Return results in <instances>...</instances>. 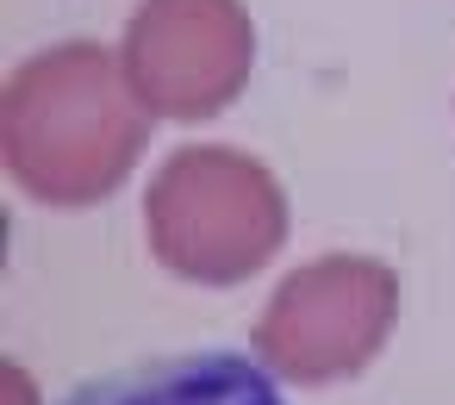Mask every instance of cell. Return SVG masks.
Segmentation results:
<instances>
[{
  "label": "cell",
  "instance_id": "1",
  "mask_svg": "<svg viewBox=\"0 0 455 405\" xmlns=\"http://www.w3.org/2000/svg\"><path fill=\"white\" fill-rule=\"evenodd\" d=\"M150 144V107L132 94L125 63L69 38L26 57L0 94V156L26 200L38 206H100L113 200Z\"/></svg>",
  "mask_w": 455,
  "mask_h": 405
},
{
  "label": "cell",
  "instance_id": "2",
  "mask_svg": "<svg viewBox=\"0 0 455 405\" xmlns=\"http://www.w3.org/2000/svg\"><path fill=\"white\" fill-rule=\"evenodd\" d=\"M287 194L268 163L231 144L175 150L144 194L150 256L188 287H243L287 243Z\"/></svg>",
  "mask_w": 455,
  "mask_h": 405
},
{
  "label": "cell",
  "instance_id": "3",
  "mask_svg": "<svg viewBox=\"0 0 455 405\" xmlns=\"http://www.w3.org/2000/svg\"><path fill=\"white\" fill-rule=\"evenodd\" d=\"M399 324V274L374 256H312L250 324L256 361L287 386L355 380Z\"/></svg>",
  "mask_w": 455,
  "mask_h": 405
},
{
  "label": "cell",
  "instance_id": "4",
  "mask_svg": "<svg viewBox=\"0 0 455 405\" xmlns=\"http://www.w3.org/2000/svg\"><path fill=\"white\" fill-rule=\"evenodd\" d=\"M119 63L150 119H219L256 69L250 7L243 0H138L119 38Z\"/></svg>",
  "mask_w": 455,
  "mask_h": 405
},
{
  "label": "cell",
  "instance_id": "5",
  "mask_svg": "<svg viewBox=\"0 0 455 405\" xmlns=\"http://www.w3.org/2000/svg\"><path fill=\"white\" fill-rule=\"evenodd\" d=\"M63 405H287L275 374L231 349H188L113 368L88 386H76Z\"/></svg>",
  "mask_w": 455,
  "mask_h": 405
}]
</instances>
